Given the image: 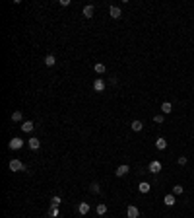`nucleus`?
I'll return each mask as SVG.
<instances>
[{
    "label": "nucleus",
    "mask_w": 194,
    "mask_h": 218,
    "mask_svg": "<svg viewBox=\"0 0 194 218\" xmlns=\"http://www.w3.org/2000/svg\"><path fill=\"white\" fill-rule=\"evenodd\" d=\"M163 121H165V119H163V115H155V117H154V123H157V125H161Z\"/></svg>",
    "instance_id": "a878e982"
},
{
    "label": "nucleus",
    "mask_w": 194,
    "mask_h": 218,
    "mask_svg": "<svg viewBox=\"0 0 194 218\" xmlns=\"http://www.w3.org/2000/svg\"><path fill=\"white\" fill-rule=\"evenodd\" d=\"M12 121H14V123L23 121V115H22V111H14V113H12Z\"/></svg>",
    "instance_id": "a211bd4d"
},
{
    "label": "nucleus",
    "mask_w": 194,
    "mask_h": 218,
    "mask_svg": "<svg viewBox=\"0 0 194 218\" xmlns=\"http://www.w3.org/2000/svg\"><path fill=\"white\" fill-rule=\"evenodd\" d=\"M55 63H56L55 55H47L45 57V64H47V66H55Z\"/></svg>",
    "instance_id": "f3484780"
},
{
    "label": "nucleus",
    "mask_w": 194,
    "mask_h": 218,
    "mask_svg": "<svg viewBox=\"0 0 194 218\" xmlns=\"http://www.w3.org/2000/svg\"><path fill=\"white\" fill-rule=\"evenodd\" d=\"M130 129L134 130V133H140V130L144 129V123L142 121H132V125H130Z\"/></svg>",
    "instance_id": "f8f14e48"
},
{
    "label": "nucleus",
    "mask_w": 194,
    "mask_h": 218,
    "mask_svg": "<svg viewBox=\"0 0 194 218\" xmlns=\"http://www.w3.org/2000/svg\"><path fill=\"white\" fill-rule=\"evenodd\" d=\"M8 146H10V150H19V148H23V140L22 138H12L10 142H8Z\"/></svg>",
    "instance_id": "f03ea898"
},
{
    "label": "nucleus",
    "mask_w": 194,
    "mask_h": 218,
    "mask_svg": "<svg viewBox=\"0 0 194 218\" xmlns=\"http://www.w3.org/2000/svg\"><path fill=\"white\" fill-rule=\"evenodd\" d=\"M93 70H95L97 74H105V70H107V68H105V64H103V63H97L95 66H93Z\"/></svg>",
    "instance_id": "aec40b11"
},
{
    "label": "nucleus",
    "mask_w": 194,
    "mask_h": 218,
    "mask_svg": "<svg viewBox=\"0 0 194 218\" xmlns=\"http://www.w3.org/2000/svg\"><path fill=\"white\" fill-rule=\"evenodd\" d=\"M8 167H10V171H25V166H23L22 160H10Z\"/></svg>",
    "instance_id": "f257e3e1"
},
{
    "label": "nucleus",
    "mask_w": 194,
    "mask_h": 218,
    "mask_svg": "<svg viewBox=\"0 0 194 218\" xmlns=\"http://www.w3.org/2000/svg\"><path fill=\"white\" fill-rule=\"evenodd\" d=\"M109 16H111L113 20H118V18L122 16V10H121L118 6H111V8H109Z\"/></svg>",
    "instance_id": "20e7f679"
},
{
    "label": "nucleus",
    "mask_w": 194,
    "mask_h": 218,
    "mask_svg": "<svg viewBox=\"0 0 194 218\" xmlns=\"http://www.w3.org/2000/svg\"><path fill=\"white\" fill-rule=\"evenodd\" d=\"M128 171H130V167L126 166V164H122V166H118V167H117V171H115V175H117V177H124V175L128 173Z\"/></svg>",
    "instance_id": "39448f33"
},
{
    "label": "nucleus",
    "mask_w": 194,
    "mask_h": 218,
    "mask_svg": "<svg viewBox=\"0 0 194 218\" xmlns=\"http://www.w3.org/2000/svg\"><path fill=\"white\" fill-rule=\"evenodd\" d=\"M49 214L52 218H58V207H51V210H49Z\"/></svg>",
    "instance_id": "5701e85b"
},
{
    "label": "nucleus",
    "mask_w": 194,
    "mask_h": 218,
    "mask_svg": "<svg viewBox=\"0 0 194 218\" xmlns=\"http://www.w3.org/2000/svg\"><path fill=\"white\" fill-rule=\"evenodd\" d=\"M33 127H35V125H33L31 121H23V123H22V130H23V133H31Z\"/></svg>",
    "instance_id": "ddd939ff"
},
{
    "label": "nucleus",
    "mask_w": 194,
    "mask_h": 218,
    "mask_svg": "<svg viewBox=\"0 0 194 218\" xmlns=\"http://www.w3.org/2000/svg\"><path fill=\"white\" fill-rule=\"evenodd\" d=\"M27 144H29L31 150H37V148L41 146V140H39V138H35V137H31L29 140H27Z\"/></svg>",
    "instance_id": "9d476101"
},
{
    "label": "nucleus",
    "mask_w": 194,
    "mask_h": 218,
    "mask_svg": "<svg viewBox=\"0 0 194 218\" xmlns=\"http://www.w3.org/2000/svg\"><path fill=\"white\" fill-rule=\"evenodd\" d=\"M148 170H150V173H159V171H161V162H157V160H151L150 166H148Z\"/></svg>",
    "instance_id": "7ed1b4c3"
},
{
    "label": "nucleus",
    "mask_w": 194,
    "mask_h": 218,
    "mask_svg": "<svg viewBox=\"0 0 194 218\" xmlns=\"http://www.w3.org/2000/svg\"><path fill=\"white\" fill-rule=\"evenodd\" d=\"M155 148H157V150H165V148H167V138L159 137L157 140H155Z\"/></svg>",
    "instance_id": "1a4fd4ad"
},
{
    "label": "nucleus",
    "mask_w": 194,
    "mask_h": 218,
    "mask_svg": "<svg viewBox=\"0 0 194 218\" xmlns=\"http://www.w3.org/2000/svg\"><path fill=\"white\" fill-rule=\"evenodd\" d=\"M161 111H163L165 115H169V113L173 111V105L169 103V101H163V103H161Z\"/></svg>",
    "instance_id": "dca6fc26"
},
{
    "label": "nucleus",
    "mask_w": 194,
    "mask_h": 218,
    "mask_svg": "<svg viewBox=\"0 0 194 218\" xmlns=\"http://www.w3.org/2000/svg\"><path fill=\"white\" fill-rule=\"evenodd\" d=\"M163 203L167 204V207H175V195H173V193H167V195H165V199H163Z\"/></svg>",
    "instance_id": "6e6552de"
},
{
    "label": "nucleus",
    "mask_w": 194,
    "mask_h": 218,
    "mask_svg": "<svg viewBox=\"0 0 194 218\" xmlns=\"http://www.w3.org/2000/svg\"><path fill=\"white\" fill-rule=\"evenodd\" d=\"M150 189H151V185L148 183V181H142V183L138 185V191H140V193H144V195H146V193H150Z\"/></svg>",
    "instance_id": "9b49d317"
},
{
    "label": "nucleus",
    "mask_w": 194,
    "mask_h": 218,
    "mask_svg": "<svg viewBox=\"0 0 194 218\" xmlns=\"http://www.w3.org/2000/svg\"><path fill=\"white\" fill-rule=\"evenodd\" d=\"M183 185H175V187H173V195H183Z\"/></svg>",
    "instance_id": "4be33fe9"
},
{
    "label": "nucleus",
    "mask_w": 194,
    "mask_h": 218,
    "mask_svg": "<svg viewBox=\"0 0 194 218\" xmlns=\"http://www.w3.org/2000/svg\"><path fill=\"white\" fill-rule=\"evenodd\" d=\"M89 191H91V193H99V191H101L99 183H91V185H89Z\"/></svg>",
    "instance_id": "b1692460"
},
{
    "label": "nucleus",
    "mask_w": 194,
    "mask_h": 218,
    "mask_svg": "<svg viewBox=\"0 0 194 218\" xmlns=\"http://www.w3.org/2000/svg\"><path fill=\"white\" fill-rule=\"evenodd\" d=\"M78 212H80V214H88V212H89V203H80Z\"/></svg>",
    "instance_id": "2eb2a0df"
},
{
    "label": "nucleus",
    "mask_w": 194,
    "mask_h": 218,
    "mask_svg": "<svg viewBox=\"0 0 194 218\" xmlns=\"http://www.w3.org/2000/svg\"><path fill=\"white\" fill-rule=\"evenodd\" d=\"M187 162H188V158H187V156H179V160H177V164H179V166H184Z\"/></svg>",
    "instance_id": "393cba45"
},
{
    "label": "nucleus",
    "mask_w": 194,
    "mask_h": 218,
    "mask_svg": "<svg viewBox=\"0 0 194 218\" xmlns=\"http://www.w3.org/2000/svg\"><path fill=\"white\" fill-rule=\"evenodd\" d=\"M95 210H97V214H99V216H103V214L107 212V204H105V203H99Z\"/></svg>",
    "instance_id": "6ab92c4d"
},
{
    "label": "nucleus",
    "mask_w": 194,
    "mask_h": 218,
    "mask_svg": "<svg viewBox=\"0 0 194 218\" xmlns=\"http://www.w3.org/2000/svg\"><path fill=\"white\" fill-rule=\"evenodd\" d=\"M93 10H95V8H93L91 4L84 6V16H85V18H93Z\"/></svg>",
    "instance_id": "4468645a"
},
{
    "label": "nucleus",
    "mask_w": 194,
    "mask_h": 218,
    "mask_svg": "<svg viewBox=\"0 0 194 218\" xmlns=\"http://www.w3.org/2000/svg\"><path fill=\"white\" fill-rule=\"evenodd\" d=\"M60 203H62V199H60L58 195H55V197L51 199V207H60Z\"/></svg>",
    "instance_id": "412c9836"
},
{
    "label": "nucleus",
    "mask_w": 194,
    "mask_h": 218,
    "mask_svg": "<svg viewBox=\"0 0 194 218\" xmlns=\"http://www.w3.org/2000/svg\"><path fill=\"white\" fill-rule=\"evenodd\" d=\"M126 216H128V218H138V216H140V210H138V207H134V204H130V207L126 208Z\"/></svg>",
    "instance_id": "423d86ee"
},
{
    "label": "nucleus",
    "mask_w": 194,
    "mask_h": 218,
    "mask_svg": "<svg viewBox=\"0 0 194 218\" xmlns=\"http://www.w3.org/2000/svg\"><path fill=\"white\" fill-rule=\"evenodd\" d=\"M93 90H95V92H103V90H105V80H103V78H95Z\"/></svg>",
    "instance_id": "0eeeda50"
}]
</instances>
